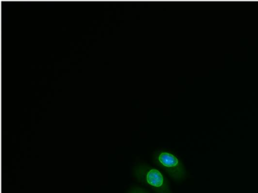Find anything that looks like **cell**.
Here are the masks:
<instances>
[{
	"label": "cell",
	"mask_w": 258,
	"mask_h": 193,
	"mask_svg": "<svg viewBox=\"0 0 258 193\" xmlns=\"http://www.w3.org/2000/svg\"><path fill=\"white\" fill-rule=\"evenodd\" d=\"M127 193H150L148 190L144 189L140 187H133L129 190Z\"/></svg>",
	"instance_id": "3"
},
{
	"label": "cell",
	"mask_w": 258,
	"mask_h": 193,
	"mask_svg": "<svg viewBox=\"0 0 258 193\" xmlns=\"http://www.w3.org/2000/svg\"><path fill=\"white\" fill-rule=\"evenodd\" d=\"M134 175L137 180L150 187L156 193H171L168 179L155 167L146 164H139L134 168Z\"/></svg>",
	"instance_id": "1"
},
{
	"label": "cell",
	"mask_w": 258,
	"mask_h": 193,
	"mask_svg": "<svg viewBox=\"0 0 258 193\" xmlns=\"http://www.w3.org/2000/svg\"><path fill=\"white\" fill-rule=\"evenodd\" d=\"M153 161L175 180H182L186 176V170L183 163L179 157L170 151L166 149L155 151L153 155Z\"/></svg>",
	"instance_id": "2"
}]
</instances>
